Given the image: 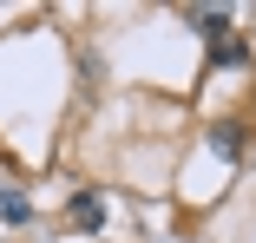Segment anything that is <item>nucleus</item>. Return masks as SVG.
Here are the masks:
<instances>
[{
    "instance_id": "obj_2",
    "label": "nucleus",
    "mask_w": 256,
    "mask_h": 243,
    "mask_svg": "<svg viewBox=\"0 0 256 243\" xmlns=\"http://www.w3.org/2000/svg\"><path fill=\"white\" fill-rule=\"evenodd\" d=\"M190 26H197L204 40H224V33H230V14H224V7H190Z\"/></svg>"
},
{
    "instance_id": "obj_1",
    "label": "nucleus",
    "mask_w": 256,
    "mask_h": 243,
    "mask_svg": "<svg viewBox=\"0 0 256 243\" xmlns=\"http://www.w3.org/2000/svg\"><path fill=\"white\" fill-rule=\"evenodd\" d=\"M72 224L98 230V224H106V198H98V190H79V198H72Z\"/></svg>"
},
{
    "instance_id": "obj_4",
    "label": "nucleus",
    "mask_w": 256,
    "mask_h": 243,
    "mask_svg": "<svg viewBox=\"0 0 256 243\" xmlns=\"http://www.w3.org/2000/svg\"><path fill=\"white\" fill-rule=\"evenodd\" d=\"M243 60V40H217V66H236Z\"/></svg>"
},
{
    "instance_id": "obj_3",
    "label": "nucleus",
    "mask_w": 256,
    "mask_h": 243,
    "mask_svg": "<svg viewBox=\"0 0 256 243\" xmlns=\"http://www.w3.org/2000/svg\"><path fill=\"white\" fill-rule=\"evenodd\" d=\"M0 217H7V224H26V198H20V190H0Z\"/></svg>"
}]
</instances>
